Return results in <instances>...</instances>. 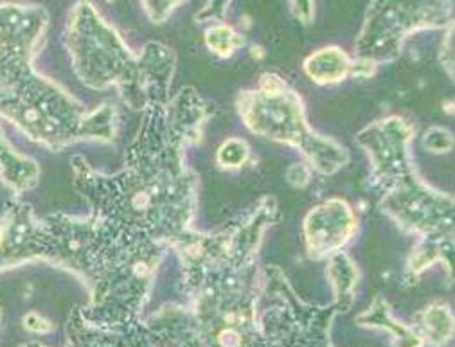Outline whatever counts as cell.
I'll use <instances>...</instances> for the list:
<instances>
[{"instance_id": "cell-1", "label": "cell", "mask_w": 455, "mask_h": 347, "mask_svg": "<svg viewBox=\"0 0 455 347\" xmlns=\"http://www.w3.org/2000/svg\"><path fill=\"white\" fill-rule=\"evenodd\" d=\"M47 24L38 6L0 4V117L49 148H65L78 138L114 137V108L85 114L58 87L38 76L31 58Z\"/></svg>"}, {"instance_id": "cell-2", "label": "cell", "mask_w": 455, "mask_h": 347, "mask_svg": "<svg viewBox=\"0 0 455 347\" xmlns=\"http://www.w3.org/2000/svg\"><path fill=\"white\" fill-rule=\"evenodd\" d=\"M67 42L76 71L87 85L94 89L119 85L126 103L135 108H142L151 101L140 80L156 96H166L172 71H146L149 54L144 51L142 58H135L92 6H76L68 20Z\"/></svg>"}, {"instance_id": "cell-3", "label": "cell", "mask_w": 455, "mask_h": 347, "mask_svg": "<svg viewBox=\"0 0 455 347\" xmlns=\"http://www.w3.org/2000/svg\"><path fill=\"white\" fill-rule=\"evenodd\" d=\"M307 68L315 82H337L349 71V59L339 49H326L310 58Z\"/></svg>"}, {"instance_id": "cell-4", "label": "cell", "mask_w": 455, "mask_h": 347, "mask_svg": "<svg viewBox=\"0 0 455 347\" xmlns=\"http://www.w3.org/2000/svg\"><path fill=\"white\" fill-rule=\"evenodd\" d=\"M247 155H249V150H247L245 143L229 141V143H225L223 148L220 150L218 159H220V164H223V166L236 168V166H242L245 162Z\"/></svg>"}, {"instance_id": "cell-5", "label": "cell", "mask_w": 455, "mask_h": 347, "mask_svg": "<svg viewBox=\"0 0 455 347\" xmlns=\"http://www.w3.org/2000/svg\"><path fill=\"white\" fill-rule=\"evenodd\" d=\"M236 35L231 31V29H225V28H220V29H211L207 33V43L212 51H216L218 54L225 56L229 54L233 51V42H235Z\"/></svg>"}, {"instance_id": "cell-6", "label": "cell", "mask_w": 455, "mask_h": 347, "mask_svg": "<svg viewBox=\"0 0 455 347\" xmlns=\"http://www.w3.org/2000/svg\"><path fill=\"white\" fill-rule=\"evenodd\" d=\"M0 315H3V310H0Z\"/></svg>"}]
</instances>
